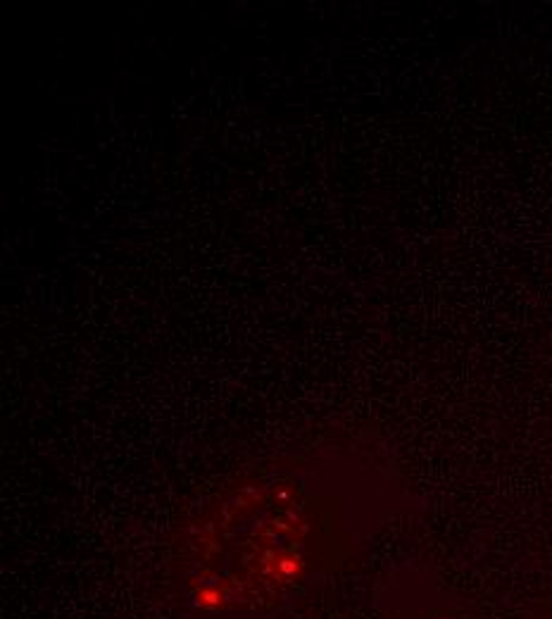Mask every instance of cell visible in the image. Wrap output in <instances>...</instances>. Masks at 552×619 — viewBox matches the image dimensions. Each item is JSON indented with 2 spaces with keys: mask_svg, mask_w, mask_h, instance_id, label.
<instances>
[{
  "mask_svg": "<svg viewBox=\"0 0 552 619\" xmlns=\"http://www.w3.org/2000/svg\"><path fill=\"white\" fill-rule=\"evenodd\" d=\"M338 524L303 481L269 479L198 519L174 586L193 619H274L338 567Z\"/></svg>",
  "mask_w": 552,
  "mask_h": 619,
  "instance_id": "6da1fadb",
  "label": "cell"
},
{
  "mask_svg": "<svg viewBox=\"0 0 552 619\" xmlns=\"http://www.w3.org/2000/svg\"><path fill=\"white\" fill-rule=\"evenodd\" d=\"M386 619H462L443 603H407L390 608Z\"/></svg>",
  "mask_w": 552,
  "mask_h": 619,
  "instance_id": "7a4b0ae2",
  "label": "cell"
},
{
  "mask_svg": "<svg viewBox=\"0 0 552 619\" xmlns=\"http://www.w3.org/2000/svg\"><path fill=\"white\" fill-rule=\"evenodd\" d=\"M541 619H552V596H550V600H548V605H545V612H543Z\"/></svg>",
  "mask_w": 552,
  "mask_h": 619,
  "instance_id": "3957f363",
  "label": "cell"
}]
</instances>
